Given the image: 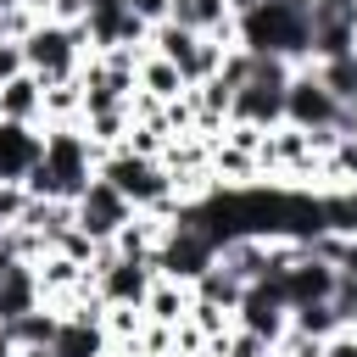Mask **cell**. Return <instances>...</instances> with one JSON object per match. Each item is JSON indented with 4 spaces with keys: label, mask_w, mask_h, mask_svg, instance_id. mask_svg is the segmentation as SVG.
Segmentation results:
<instances>
[{
    "label": "cell",
    "mask_w": 357,
    "mask_h": 357,
    "mask_svg": "<svg viewBox=\"0 0 357 357\" xmlns=\"http://www.w3.org/2000/svg\"><path fill=\"white\" fill-rule=\"evenodd\" d=\"M128 106H112V112H89L84 117V134H89V145H100V151H117L123 139H128Z\"/></svg>",
    "instance_id": "21"
},
{
    "label": "cell",
    "mask_w": 357,
    "mask_h": 357,
    "mask_svg": "<svg viewBox=\"0 0 357 357\" xmlns=\"http://www.w3.org/2000/svg\"><path fill=\"white\" fill-rule=\"evenodd\" d=\"M73 212H78V229H84L89 240H112V234H117V229L134 218V206H128V201H123V195H117V190H112L100 173H95V178L78 190Z\"/></svg>",
    "instance_id": "6"
},
{
    "label": "cell",
    "mask_w": 357,
    "mask_h": 357,
    "mask_svg": "<svg viewBox=\"0 0 357 357\" xmlns=\"http://www.w3.org/2000/svg\"><path fill=\"white\" fill-rule=\"evenodd\" d=\"M11 6H22V0H0V11H11Z\"/></svg>",
    "instance_id": "37"
},
{
    "label": "cell",
    "mask_w": 357,
    "mask_h": 357,
    "mask_svg": "<svg viewBox=\"0 0 357 357\" xmlns=\"http://www.w3.org/2000/svg\"><path fill=\"white\" fill-rule=\"evenodd\" d=\"M212 257H218V240H212L201 223H190V218L178 212V223H173V229L162 234V245H156V273L195 284V279L212 268Z\"/></svg>",
    "instance_id": "4"
},
{
    "label": "cell",
    "mask_w": 357,
    "mask_h": 357,
    "mask_svg": "<svg viewBox=\"0 0 357 357\" xmlns=\"http://www.w3.org/2000/svg\"><path fill=\"white\" fill-rule=\"evenodd\" d=\"M218 268H229L240 284L268 279V234H223L218 240Z\"/></svg>",
    "instance_id": "11"
},
{
    "label": "cell",
    "mask_w": 357,
    "mask_h": 357,
    "mask_svg": "<svg viewBox=\"0 0 357 357\" xmlns=\"http://www.w3.org/2000/svg\"><path fill=\"white\" fill-rule=\"evenodd\" d=\"M262 134H268V128H257V123H223V134H218V139H229V145H240V151H257V145H262Z\"/></svg>",
    "instance_id": "29"
},
{
    "label": "cell",
    "mask_w": 357,
    "mask_h": 357,
    "mask_svg": "<svg viewBox=\"0 0 357 357\" xmlns=\"http://www.w3.org/2000/svg\"><path fill=\"white\" fill-rule=\"evenodd\" d=\"M84 50H89V39H84V28H78V22L39 17V22H33V33L22 39V67H28V73H39L45 84H56V78H78Z\"/></svg>",
    "instance_id": "3"
},
{
    "label": "cell",
    "mask_w": 357,
    "mask_h": 357,
    "mask_svg": "<svg viewBox=\"0 0 357 357\" xmlns=\"http://www.w3.org/2000/svg\"><path fill=\"white\" fill-rule=\"evenodd\" d=\"M324 357H357V324H340V329L324 340Z\"/></svg>",
    "instance_id": "30"
},
{
    "label": "cell",
    "mask_w": 357,
    "mask_h": 357,
    "mask_svg": "<svg viewBox=\"0 0 357 357\" xmlns=\"http://www.w3.org/2000/svg\"><path fill=\"white\" fill-rule=\"evenodd\" d=\"M312 73H318V84L346 106V100H357V50H340V56H324V61H312Z\"/></svg>",
    "instance_id": "20"
},
{
    "label": "cell",
    "mask_w": 357,
    "mask_h": 357,
    "mask_svg": "<svg viewBox=\"0 0 357 357\" xmlns=\"http://www.w3.org/2000/svg\"><path fill=\"white\" fill-rule=\"evenodd\" d=\"M190 301H195V290H190L184 279H167V273H156V279H151V290H145V318L173 329V324L190 312Z\"/></svg>",
    "instance_id": "14"
},
{
    "label": "cell",
    "mask_w": 357,
    "mask_h": 357,
    "mask_svg": "<svg viewBox=\"0 0 357 357\" xmlns=\"http://www.w3.org/2000/svg\"><path fill=\"white\" fill-rule=\"evenodd\" d=\"M17 73H22V45L17 39H0V84L17 78Z\"/></svg>",
    "instance_id": "31"
},
{
    "label": "cell",
    "mask_w": 357,
    "mask_h": 357,
    "mask_svg": "<svg viewBox=\"0 0 357 357\" xmlns=\"http://www.w3.org/2000/svg\"><path fill=\"white\" fill-rule=\"evenodd\" d=\"M257 6H262V0H229V11H234V17H245V11H257Z\"/></svg>",
    "instance_id": "35"
},
{
    "label": "cell",
    "mask_w": 357,
    "mask_h": 357,
    "mask_svg": "<svg viewBox=\"0 0 357 357\" xmlns=\"http://www.w3.org/2000/svg\"><path fill=\"white\" fill-rule=\"evenodd\" d=\"M17 357H50V346H17Z\"/></svg>",
    "instance_id": "36"
},
{
    "label": "cell",
    "mask_w": 357,
    "mask_h": 357,
    "mask_svg": "<svg viewBox=\"0 0 357 357\" xmlns=\"http://www.w3.org/2000/svg\"><path fill=\"white\" fill-rule=\"evenodd\" d=\"M167 22H178L201 39H218V45H240V22H234L229 0H167Z\"/></svg>",
    "instance_id": "10"
},
{
    "label": "cell",
    "mask_w": 357,
    "mask_h": 357,
    "mask_svg": "<svg viewBox=\"0 0 357 357\" xmlns=\"http://www.w3.org/2000/svg\"><path fill=\"white\" fill-rule=\"evenodd\" d=\"M351 139H357V123H351Z\"/></svg>",
    "instance_id": "38"
},
{
    "label": "cell",
    "mask_w": 357,
    "mask_h": 357,
    "mask_svg": "<svg viewBox=\"0 0 357 357\" xmlns=\"http://www.w3.org/2000/svg\"><path fill=\"white\" fill-rule=\"evenodd\" d=\"M100 329H106V351H123V346L139 340L145 307H106V312H100Z\"/></svg>",
    "instance_id": "23"
},
{
    "label": "cell",
    "mask_w": 357,
    "mask_h": 357,
    "mask_svg": "<svg viewBox=\"0 0 357 357\" xmlns=\"http://www.w3.org/2000/svg\"><path fill=\"white\" fill-rule=\"evenodd\" d=\"M0 357H17V340H11V329L0 324Z\"/></svg>",
    "instance_id": "33"
},
{
    "label": "cell",
    "mask_w": 357,
    "mask_h": 357,
    "mask_svg": "<svg viewBox=\"0 0 357 357\" xmlns=\"http://www.w3.org/2000/svg\"><path fill=\"white\" fill-rule=\"evenodd\" d=\"M346 212H351V234H357V184H346Z\"/></svg>",
    "instance_id": "34"
},
{
    "label": "cell",
    "mask_w": 357,
    "mask_h": 357,
    "mask_svg": "<svg viewBox=\"0 0 357 357\" xmlns=\"http://www.w3.org/2000/svg\"><path fill=\"white\" fill-rule=\"evenodd\" d=\"M95 245H100V240H89V234L73 223V229H67V234H61L50 251H61V257H73V262H84V268H89V262H95Z\"/></svg>",
    "instance_id": "26"
},
{
    "label": "cell",
    "mask_w": 357,
    "mask_h": 357,
    "mask_svg": "<svg viewBox=\"0 0 357 357\" xmlns=\"http://www.w3.org/2000/svg\"><path fill=\"white\" fill-rule=\"evenodd\" d=\"M268 284L284 296V307H301V301H329L335 284H340V273H335L318 251H301L284 273H268Z\"/></svg>",
    "instance_id": "7"
},
{
    "label": "cell",
    "mask_w": 357,
    "mask_h": 357,
    "mask_svg": "<svg viewBox=\"0 0 357 357\" xmlns=\"http://www.w3.org/2000/svg\"><path fill=\"white\" fill-rule=\"evenodd\" d=\"M234 22H240V45H245V50L284 56L290 67L307 61V39H312L307 0H262L257 11H245V17H234Z\"/></svg>",
    "instance_id": "2"
},
{
    "label": "cell",
    "mask_w": 357,
    "mask_h": 357,
    "mask_svg": "<svg viewBox=\"0 0 357 357\" xmlns=\"http://www.w3.org/2000/svg\"><path fill=\"white\" fill-rule=\"evenodd\" d=\"M33 22H39V11H28V6H11V11H0V39H28L33 33Z\"/></svg>",
    "instance_id": "27"
},
{
    "label": "cell",
    "mask_w": 357,
    "mask_h": 357,
    "mask_svg": "<svg viewBox=\"0 0 357 357\" xmlns=\"http://www.w3.org/2000/svg\"><path fill=\"white\" fill-rule=\"evenodd\" d=\"M6 329H11V340H17V346H50V340H56V329H61V312H50V307L39 301L33 312H22V318H17V324H6Z\"/></svg>",
    "instance_id": "24"
},
{
    "label": "cell",
    "mask_w": 357,
    "mask_h": 357,
    "mask_svg": "<svg viewBox=\"0 0 357 357\" xmlns=\"http://www.w3.org/2000/svg\"><path fill=\"white\" fill-rule=\"evenodd\" d=\"M184 318H190L206 340H229V335H234V312H229V307H218V301H201V296H195Z\"/></svg>",
    "instance_id": "25"
},
{
    "label": "cell",
    "mask_w": 357,
    "mask_h": 357,
    "mask_svg": "<svg viewBox=\"0 0 357 357\" xmlns=\"http://www.w3.org/2000/svg\"><path fill=\"white\" fill-rule=\"evenodd\" d=\"M45 301V290H39V268L33 262H6V273H0V324H17L22 312H33Z\"/></svg>",
    "instance_id": "12"
},
{
    "label": "cell",
    "mask_w": 357,
    "mask_h": 357,
    "mask_svg": "<svg viewBox=\"0 0 357 357\" xmlns=\"http://www.w3.org/2000/svg\"><path fill=\"white\" fill-rule=\"evenodd\" d=\"M234 324L251 329V335H262L268 346H279L284 329H290V307H284V296H279L268 279H257V284H245V296H240V307H234Z\"/></svg>",
    "instance_id": "9"
},
{
    "label": "cell",
    "mask_w": 357,
    "mask_h": 357,
    "mask_svg": "<svg viewBox=\"0 0 357 357\" xmlns=\"http://www.w3.org/2000/svg\"><path fill=\"white\" fill-rule=\"evenodd\" d=\"M134 84H139L145 95H156V100H173V95H184V89H190V84H184V73H178L167 56H156V50H145V56H139Z\"/></svg>",
    "instance_id": "16"
},
{
    "label": "cell",
    "mask_w": 357,
    "mask_h": 357,
    "mask_svg": "<svg viewBox=\"0 0 357 357\" xmlns=\"http://www.w3.org/2000/svg\"><path fill=\"white\" fill-rule=\"evenodd\" d=\"M190 290H195L201 301H218V307H229V312H234V307H240V296H245V284H240L229 268H218V257H212V268H206V273H201Z\"/></svg>",
    "instance_id": "22"
},
{
    "label": "cell",
    "mask_w": 357,
    "mask_h": 357,
    "mask_svg": "<svg viewBox=\"0 0 357 357\" xmlns=\"http://www.w3.org/2000/svg\"><path fill=\"white\" fill-rule=\"evenodd\" d=\"M50 357H106L100 318H61V329L50 340Z\"/></svg>",
    "instance_id": "15"
},
{
    "label": "cell",
    "mask_w": 357,
    "mask_h": 357,
    "mask_svg": "<svg viewBox=\"0 0 357 357\" xmlns=\"http://www.w3.org/2000/svg\"><path fill=\"white\" fill-rule=\"evenodd\" d=\"M123 6H128L139 22H162V17H167V0H123Z\"/></svg>",
    "instance_id": "32"
},
{
    "label": "cell",
    "mask_w": 357,
    "mask_h": 357,
    "mask_svg": "<svg viewBox=\"0 0 357 357\" xmlns=\"http://www.w3.org/2000/svg\"><path fill=\"white\" fill-rule=\"evenodd\" d=\"M340 324H351V318L340 312V301H335V296H329V301H301V307H290V329H296V335L329 340Z\"/></svg>",
    "instance_id": "17"
},
{
    "label": "cell",
    "mask_w": 357,
    "mask_h": 357,
    "mask_svg": "<svg viewBox=\"0 0 357 357\" xmlns=\"http://www.w3.org/2000/svg\"><path fill=\"white\" fill-rule=\"evenodd\" d=\"M229 357H273V346H268L262 335H251V329L234 324V335H229Z\"/></svg>",
    "instance_id": "28"
},
{
    "label": "cell",
    "mask_w": 357,
    "mask_h": 357,
    "mask_svg": "<svg viewBox=\"0 0 357 357\" xmlns=\"http://www.w3.org/2000/svg\"><path fill=\"white\" fill-rule=\"evenodd\" d=\"M78 28H84V39H89V50H112V45H145V33H151V22H139L123 0H100V6H89L84 17H78Z\"/></svg>",
    "instance_id": "8"
},
{
    "label": "cell",
    "mask_w": 357,
    "mask_h": 357,
    "mask_svg": "<svg viewBox=\"0 0 357 357\" xmlns=\"http://www.w3.org/2000/svg\"><path fill=\"white\" fill-rule=\"evenodd\" d=\"M33 268H39V290H45V301H50V296H67V290H78V284L89 279V268L73 262V257H61V251H45Z\"/></svg>",
    "instance_id": "19"
},
{
    "label": "cell",
    "mask_w": 357,
    "mask_h": 357,
    "mask_svg": "<svg viewBox=\"0 0 357 357\" xmlns=\"http://www.w3.org/2000/svg\"><path fill=\"white\" fill-rule=\"evenodd\" d=\"M134 212H162V218H178L184 212V201L173 195V178H167V167L156 162V156H134L128 145H117V151H100V167H95Z\"/></svg>",
    "instance_id": "1"
},
{
    "label": "cell",
    "mask_w": 357,
    "mask_h": 357,
    "mask_svg": "<svg viewBox=\"0 0 357 357\" xmlns=\"http://www.w3.org/2000/svg\"><path fill=\"white\" fill-rule=\"evenodd\" d=\"M273 357H279V351H273Z\"/></svg>",
    "instance_id": "39"
},
{
    "label": "cell",
    "mask_w": 357,
    "mask_h": 357,
    "mask_svg": "<svg viewBox=\"0 0 357 357\" xmlns=\"http://www.w3.org/2000/svg\"><path fill=\"white\" fill-rule=\"evenodd\" d=\"M45 123H84V84H78V78H56V84H45L39 128H45Z\"/></svg>",
    "instance_id": "18"
},
{
    "label": "cell",
    "mask_w": 357,
    "mask_h": 357,
    "mask_svg": "<svg viewBox=\"0 0 357 357\" xmlns=\"http://www.w3.org/2000/svg\"><path fill=\"white\" fill-rule=\"evenodd\" d=\"M284 123H296V128H340V100L318 84V73H312V61H301V67H290V84H284Z\"/></svg>",
    "instance_id": "5"
},
{
    "label": "cell",
    "mask_w": 357,
    "mask_h": 357,
    "mask_svg": "<svg viewBox=\"0 0 357 357\" xmlns=\"http://www.w3.org/2000/svg\"><path fill=\"white\" fill-rule=\"evenodd\" d=\"M39 112H45V78L39 73H17L0 84V123H33L39 128Z\"/></svg>",
    "instance_id": "13"
}]
</instances>
